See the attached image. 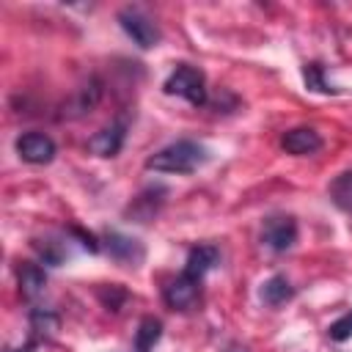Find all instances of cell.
<instances>
[{
    "instance_id": "obj_14",
    "label": "cell",
    "mask_w": 352,
    "mask_h": 352,
    "mask_svg": "<svg viewBox=\"0 0 352 352\" xmlns=\"http://www.w3.org/2000/svg\"><path fill=\"white\" fill-rule=\"evenodd\" d=\"M58 330V316L50 308H33L30 311V341L41 344Z\"/></svg>"
},
{
    "instance_id": "obj_6",
    "label": "cell",
    "mask_w": 352,
    "mask_h": 352,
    "mask_svg": "<svg viewBox=\"0 0 352 352\" xmlns=\"http://www.w3.org/2000/svg\"><path fill=\"white\" fill-rule=\"evenodd\" d=\"M104 250L113 261H118L121 267H140L143 258H146V248L140 239L135 236H126L121 231H110L104 236Z\"/></svg>"
},
{
    "instance_id": "obj_3",
    "label": "cell",
    "mask_w": 352,
    "mask_h": 352,
    "mask_svg": "<svg viewBox=\"0 0 352 352\" xmlns=\"http://www.w3.org/2000/svg\"><path fill=\"white\" fill-rule=\"evenodd\" d=\"M118 25L124 28V33L140 47V50H151L160 44V28L154 25L151 16H146L140 8H121L118 11Z\"/></svg>"
},
{
    "instance_id": "obj_21",
    "label": "cell",
    "mask_w": 352,
    "mask_h": 352,
    "mask_svg": "<svg viewBox=\"0 0 352 352\" xmlns=\"http://www.w3.org/2000/svg\"><path fill=\"white\" fill-rule=\"evenodd\" d=\"M36 346H38V344H36V341H28V344H25V346H16V349H14V346H6V349H3V352H33V349H36Z\"/></svg>"
},
{
    "instance_id": "obj_13",
    "label": "cell",
    "mask_w": 352,
    "mask_h": 352,
    "mask_svg": "<svg viewBox=\"0 0 352 352\" xmlns=\"http://www.w3.org/2000/svg\"><path fill=\"white\" fill-rule=\"evenodd\" d=\"M47 286V275L38 264H22L19 267V292L25 300H36L38 294H44Z\"/></svg>"
},
{
    "instance_id": "obj_8",
    "label": "cell",
    "mask_w": 352,
    "mask_h": 352,
    "mask_svg": "<svg viewBox=\"0 0 352 352\" xmlns=\"http://www.w3.org/2000/svg\"><path fill=\"white\" fill-rule=\"evenodd\" d=\"M280 148L286 154H294V157H305V154H316L322 148V135L311 126H294L289 132H283L280 138Z\"/></svg>"
},
{
    "instance_id": "obj_16",
    "label": "cell",
    "mask_w": 352,
    "mask_h": 352,
    "mask_svg": "<svg viewBox=\"0 0 352 352\" xmlns=\"http://www.w3.org/2000/svg\"><path fill=\"white\" fill-rule=\"evenodd\" d=\"M160 336H162V322L154 316H146L135 333V352H151L154 344L160 341Z\"/></svg>"
},
{
    "instance_id": "obj_12",
    "label": "cell",
    "mask_w": 352,
    "mask_h": 352,
    "mask_svg": "<svg viewBox=\"0 0 352 352\" xmlns=\"http://www.w3.org/2000/svg\"><path fill=\"white\" fill-rule=\"evenodd\" d=\"M258 297H261V302H264L267 308H280V305H286V302L294 297V286H292L283 275H272L270 280H264Z\"/></svg>"
},
{
    "instance_id": "obj_7",
    "label": "cell",
    "mask_w": 352,
    "mask_h": 352,
    "mask_svg": "<svg viewBox=\"0 0 352 352\" xmlns=\"http://www.w3.org/2000/svg\"><path fill=\"white\" fill-rule=\"evenodd\" d=\"M162 297H165L168 308H173V311H190V308H195L198 300H201V280H192L190 275L182 272L179 278H173V280L165 286Z\"/></svg>"
},
{
    "instance_id": "obj_15",
    "label": "cell",
    "mask_w": 352,
    "mask_h": 352,
    "mask_svg": "<svg viewBox=\"0 0 352 352\" xmlns=\"http://www.w3.org/2000/svg\"><path fill=\"white\" fill-rule=\"evenodd\" d=\"M327 195H330V201H333L341 212H349V214H352V170L338 173V176L330 182Z\"/></svg>"
},
{
    "instance_id": "obj_1",
    "label": "cell",
    "mask_w": 352,
    "mask_h": 352,
    "mask_svg": "<svg viewBox=\"0 0 352 352\" xmlns=\"http://www.w3.org/2000/svg\"><path fill=\"white\" fill-rule=\"evenodd\" d=\"M209 162V148L198 140H176V143H168L165 148L154 151L148 160H146V170H157V173H176V176H184V173H195L198 168H204Z\"/></svg>"
},
{
    "instance_id": "obj_4",
    "label": "cell",
    "mask_w": 352,
    "mask_h": 352,
    "mask_svg": "<svg viewBox=\"0 0 352 352\" xmlns=\"http://www.w3.org/2000/svg\"><path fill=\"white\" fill-rule=\"evenodd\" d=\"M261 242L275 253H286L297 242V220L292 214L267 217L264 226H261Z\"/></svg>"
},
{
    "instance_id": "obj_9",
    "label": "cell",
    "mask_w": 352,
    "mask_h": 352,
    "mask_svg": "<svg viewBox=\"0 0 352 352\" xmlns=\"http://www.w3.org/2000/svg\"><path fill=\"white\" fill-rule=\"evenodd\" d=\"M124 138H126V124L124 121H116L104 129H99L91 140H88V151L96 154V157H116L124 146Z\"/></svg>"
},
{
    "instance_id": "obj_11",
    "label": "cell",
    "mask_w": 352,
    "mask_h": 352,
    "mask_svg": "<svg viewBox=\"0 0 352 352\" xmlns=\"http://www.w3.org/2000/svg\"><path fill=\"white\" fill-rule=\"evenodd\" d=\"M220 261V250L214 245H195L190 253H187V261H184V275H190L192 280H204V275L209 270H214Z\"/></svg>"
},
{
    "instance_id": "obj_17",
    "label": "cell",
    "mask_w": 352,
    "mask_h": 352,
    "mask_svg": "<svg viewBox=\"0 0 352 352\" xmlns=\"http://www.w3.org/2000/svg\"><path fill=\"white\" fill-rule=\"evenodd\" d=\"M165 192H168V190L162 187L157 195H165ZM151 195H154V187H148L146 192H140V195L132 201V206L126 209V212H129V214H132L138 223H146V220H151V217L157 214V209H160V204H162V201H148ZM157 195H154V198H157Z\"/></svg>"
},
{
    "instance_id": "obj_10",
    "label": "cell",
    "mask_w": 352,
    "mask_h": 352,
    "mask_svg": "<svg viewBox=\"0 0 352 352\" xmlns=\"http://www.w3.org/2000/svg\"><path fill=\"white\" fill-rule=\"evenodd\" d=\"M99 96H102V82H99L96 77H91V80H88L82 88H77V94L63 104L60 118H80V116H85L88 110L96 107Z\"/></svg>"
},
{
    "instance_id": "obj_2",
    "label": "cell",
    "mask_w": 352,
    "mask_h": 352,
    "mask_svg": "<svg viewBox=\"0 0 352 352\" xmlns=\"http://www.w3.org/2000/svg\"><path fill=\"white\" fill-rule=\"evenodd\" d=\"M162 88H165V94H170V96H182V99H187V102L195 104V107H201V104L209 102L204 72L195 69V66H187V63H179V66L168 74V80H165Z\"/></svg>"
},
{
    "instance_id": "obj_18",
    "label": "cell",
    "mask_w": 352,
    "mask_h": 352,
    "mask_svg": "<svg viewBox=\"0 0 352 352\" xmlns=\"http://www.w3.org/2000/svg\"><path fill=\"white\" fill-rule=\"evenodd\" d=\"M36 250H38L44 264L58 267V264H63V258H69V239L66 242L63 239H44V242H36Z\"/></svg>"
},
{
    "instance_id": "obj_19",
    "label": "cell",
    "mask_w": 352,
    "mask_h": 352,
    "mask_svg": "<svg viewBox=\"0 0 352 352\" xmlns=\"http://www.w3.org/2000/svg\"><path fill=\"white\" fill-rule=\"evenodd\" d=\"M302 80H305V85L311 88V91H316V94H336L338 88H333L327 80H324V69H322V63H305V69H302Z\"/></svg>"
},
{
    "instance_id": "obj_20",
    "label": "cell",
    "mask_w": 352,
    "mask_h": 352,
    "mask_svg": "<svg viewBox=\"0 0 352 352\" xmlns=\"http://www.w3.org/2000/svg\"><path fill=\"white\" fill-rule=\"evenodd\" d=\"M327 336H330L333 341H346V338H352V311L344 314V316H338V319L327 327Z\"/></svg>"
},
{
    "instance_id": "obj_5",
    "label": "cell",
    "mask_w": 352,
    "mask_h": 352,
    "mask_svg": "<svg viewBox=\"0 0 352 352\" xmlns=\"http://www.w3.org/2000/svg\"><path fill=\"white\" fill-rule=\"evenodd\" d=\"M14 148H16L19 160H25L30 165H47V162L55 160V151H58L55 140L50 135H44V132H25V135H19Z\"/></svg>"
},
{
    "instance_id": "obj_22",
    "label": "cell",
    "mask_w": 352,
    "mask_h": 352,
    "mask_svg": "<svg viewBox=\"0 0 352 352\" xmlns=\"http://www.w3.org/2000/svg\"><path fill=\"white\" fill-rule=\"evenodd\" d=\"M226 352H248V349H245V346H236V344H234V346H228Z\"/></svg>"
}]
</instances>
